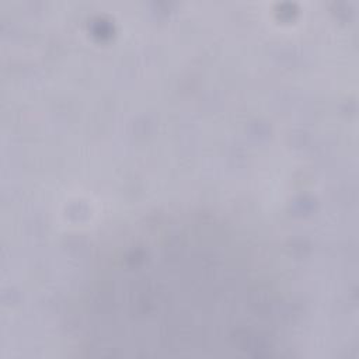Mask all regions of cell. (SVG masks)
<instances>
[{"instance_id":"1","label":"cell","mask_w":359,"mask_h":359,"mask_svg":"<svg viewBox=\"0 0 359 359\" xmlns=\"http://www.w3.org/2000/svg\"><path fill=\"white\" fill-rule=\"evenodd\" d=\"M150 234L125 245L102 289L114 292V337L102 349H144L146 355L203 353V349L255 348L262 339L264 304L254 299L248 273L234 257L208 255L198 238ZM102 290V292H105ZM107 292V293H109ZM112 294V293H111ZM108 296L109 294H104ZM257 345V344H255ZM258 346V345H257ZM259 348V346H258Z\"/></svg>"}]
</instances>
